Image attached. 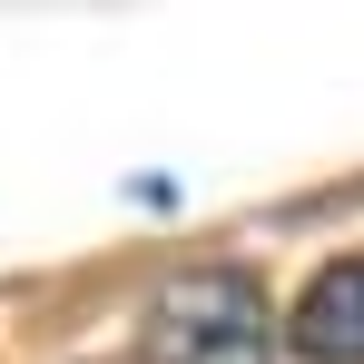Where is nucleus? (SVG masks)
Instances as JSON below:
<instances>
[{
    "instance_id": "f257e3e1",
    "label": "nucleus",
    "mask_w": 364,
    "mask_h": 364,
    "mask_svg": "<svg viewBox=\"0 0 364 364\" xmlns=\"http://www.w3.org/2000/svg\"><path fill=\"white\" fill-rule=\"evenodd\" d=\"M276 345H286V325H276L266 286L227 256L178 266L138 305V364H276Z\"/></svg>"
},
{
    "instance_id": "f03ea898",
    "label": "nucleus",
    "mask_w": 364,
    "mask_h": 364,
    "mask_svg": "<svg viewBox=\"0 0 364 364\" xmlns=\"http://www.w3.org/2000/svg\"><path fill=\"white\" fill-rule=\"evenodd\" d=\"M286 345L305 364H364V256H335L315 266V286L286 315Z\"/></svg>"
}]
</instances>
